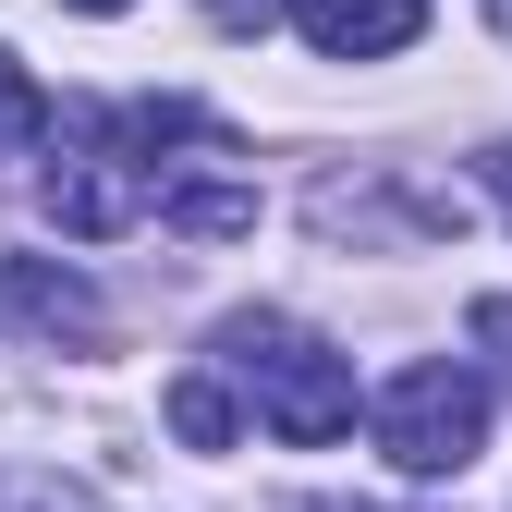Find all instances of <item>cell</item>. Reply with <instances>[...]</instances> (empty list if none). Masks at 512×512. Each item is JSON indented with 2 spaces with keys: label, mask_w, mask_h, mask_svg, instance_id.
<instances>
[{
  "label": "cell",
  "mask_w": 512,
  "mask_h": 512,
  "mask_svg": "<svg viewBox=\"0 0 512 512\" xmlns=\"http://www.w3.org/2000/svg\"><path fill=\"white\" fill-rule=\"evenodd\" d=\"M208 366L256 403L269 439H293V452H330V439L354 427V354H330L305 317H269V305H256V317H220Z\"/></svg>",
  "instance_id": "cell-1"
},
{
  "label": "cell",
  "mask_w": 512,
  "mask_h": 512,
  "mask_svg": "<svg viewBox=\"0 0 512 512\" xmlns=\"http://www.w3.org/2000/svg\"><path fill=\"white\" fill-rule=\"evenodd\" d=\"M366 427H378V452L403 476H464L488 452V378L464 354H427V366H403L391 391L366 403Z\"/></svg>",
  "instance_id": "cell-2"
},
{
  "label": "cell",
  "mask_w": 512,
  "mask_h": 512,
  "mask_svg": "<svg viewBox=\"0 0 512 512\" xmlns=\"http://www.w3.org/2000/svg\"><path fill=\"white\" fill-rule=\"evenodd\" d=\"M49 220L74 232V244H98V232H135V220H159V171L122 147V135H98V147H61V159H49Z\"/></svg>",
  "instance_id": "cell-3"
},
{
  "label": "cell",
  "mask_w": 512,
  "mask_h": 512,
  "mask_svg": "<svg viewBox=\"0 0 512 512\" xmlns=\"http://www.w3.org/2000/svg\"><path fill=\"white\" fill-rule=\"evenodd\" d=\"M293 37L317 61H391L427 37V0H293Z\"/></svg>",
  "instance_id": "cell-4"
},
{
  "label": "cell",
  "mask_w": 512,
  "mask_h": 512,
  "mask_svg": "<svg viewBox=\"0 0 512 512\" xmlns=\"http://www.w3.org/2000/svg\"><path fill=\"white\" fill-rule=\"evenodd\" d=\"M0 293H13V317H25L37 342H98V293L61 269V256H13V281H0Z\"/></svg>",
  "instance_id": "cell-5"
},
{
  "label": "cell",
  "mask_w": 512,
  "mask_h": 512,
  "mask_svg": "<svg viewBox=\"0 0 512 512\" xmlns=\"http://www.w3.org/2000/svg\"><path fill=\"white\" fill-rule=\"evenodd\" d=\"M159 232H183V244H232V232H256V183H220V171L171 183V171H159Z\"/></svg>",
  "instance_id": "cell-6"
},
{
  "label": "cell",
  "mask_w": 512,
  "mask_h": 512,
  "mask_svg": "<svg viewBox=\"0 0 512 512\" xmlns=\"http://www.w3.org/2000/svg\"><path fill=\"white\" fill-rule=\"evenodd\" d=\"M159 415H171L183 452H232V439H244V391H232L220 366H183L171 391H159Z\"/></svg>",
  "instance_id": "cell-7"
},
{
  "label": "cell",
  "mask_w": 512,
  "mask_h": 512,
  "mask_svg": "<svg viewBox=\"0 0 512 512\" xmlns=\"http://www.w3.org/2000/svg\"><path fill=\"white\" fill-rule=\"evenodd\" d=\"M37 135H49V98H37V74H25V61L0 49V159H25Z\"/></svg>",
  "instance_id": "cell-8"
},
{
  "label": "cell",
  "mask_w": 512,
  "mask_h": 512,
  "mask_svg": "<svg viewBox=\"0 0 512 512\" xmlns=\"http://www.w3.org/2000/svg\"><path fill=\"white\" fill-rule=\"evenodd\" d=\"M0 512H98V500L61 488V476H0Z\"/></svg>",
  "instance_id": "cell-9"
},
{
  "label": "cell",
  "mask_w": 512,
  "mask_h": 512,
  "mask_svg": "<svg viewBox=\"0 0 512 512\" xmlns=\"http://www.w3.org/2000/svg\"><path fill=\"white\" fill-rule=\"evenodd\" d=\"M196 13H208L220 37H256V25H281V13H293V0H196Z\"/></svg>",
  "instance_id": "cell-10"
},
{
  "label": "cell",
  "mask_w": 512,
  "mask_h": 512,
  "mask_svg": "<svg viewBox=\"0 0 512 512\" xmlns=\"http://www.w3.org/2000/svg\"><path fill=\"white\" fill-rule=\"evenodd\" d=\"M476 342H488V366L512 378V293H476Z\"/></svg>",
  "instance_id": "cell-11"
},
{
  "label": "cell",
  "mask_w": 512,
  "mask_h": 512,
  "mask_svg": "<svg viewBox=\"0 0 512 512\" xmlns=\"http://www.w3.org/2000/svg\"><path fill=\"white\" fill-rule=\"evenodd\" d=\"M488 196H500V208H512V147H488Z\"/></svg>",
  "instance_id": "cell-12"
},
{
  "label": "cell",
  "mask_w": 512,
  "mask_h": 512,
  "mask_svg": "<svg viewBox=\"0 0 512 512\" xmlns=\"http://www.w3.org/2000/svg\"><path fill=\"white\" fill-rule=\"evenodd\" d=\"M61 13H135V0H61Z\"/></svg>",
  "instance_id": "cell-13"
},
{
  "label": "cell",
  "mask_w": 512,
  "mask_h": 512,
  "mask_svg": "<svg viewBox=\"0 0 512 512\" xmlns=\"http://www.w3.org/2000/svg\"><path fill=\"white\" fill-rule=\"evenodd\" d=\"M488 13H500V37H512V0H488Z\"/></svg>",
  "instance_id": "cell-14"
}]
</instances>
